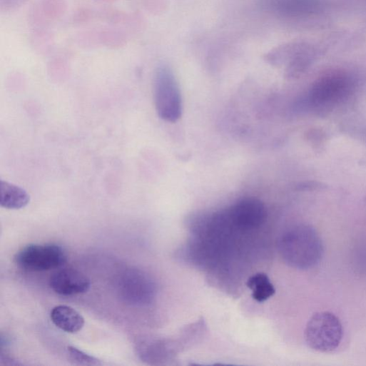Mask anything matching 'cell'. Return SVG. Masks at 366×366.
Returning <instances> with one entry per match:
<instances>
[{"instance_id":"6da1fadb","label":"cell","mask_w":366,"mask_h":366,"mask_svg":"<svg viewBox=\"0 0 366 366\" xmlns=\"http://www.w3.org/2000/svg\"><path fill=\"white\" fill-rule=\"evenodd\" d=\"M278 247L283 260L300 270L315 267L324 253L322 240L316 230L305 224L285 230L279 238Z\"/></svg>"},{"instance_id":"7a4b0ae2","label":"cell","mask_w":366,"mask_h":366,"mask_svg":"<svg viewBox=\"0 0 366 366\" xmlns=\"http://www.w3.org/2000/svg\"><path fill=\"white\" fill-rule=\"evenodd\" d=\"M154 99L158 116L168 123L178 122L183 113L181 93L170 68L159 66L154 78Z\"/></svg>"},{"instance_id":"3957f363","label":"cell","mask_w":366,"mask_h":366,"mask_svg":"<svg viewBox=\"0 0 366 366\" xmlns=\"http://www.w3.org/2000/svg\"><path fill=\"white\" fill-rule=\"evenodd\" d=\"M304 335L310 348L321 352H329L340 345L343 328L340 320L333 313L319 312L308 320Z\"/></svg>"},{"instance_id":"277c9868","label":"cell","mask_w":366,"mask_h":366,"mask_svg":"<svg viewBox=\"0 0 366 366\" xmlns=\"http://www.w3.org/2000/svg\"><path fill=\"white\" fill-rule=\"evenodd\" d=\"M67 260L65 249L54 243L30 244L20 250L15 256V262L19 267L33 272L60 268Z\"/></svg>"},{"instance_id":"5b68a950","label":"cell","mask_w":366,"mask_h":366,"mask_svg":"<svg viewBox=\"0 0 366 366\" xmlns=\"http://www.w3.org/2000/svg\"><path fill=\"white\" fill-rule=\"evenodd\" d=\"M226 211L233 228L240 231L260 228L267 216L265 205L255 198H243L227 208Z\"/></svg>"},{"instance_id":"8992f818","label":"cell","mask_w":366,"mask_h":366,"mask_svg":"<svg viewBox=\"0 0 366 366\" xmlns=\"http://www.w3.org/2000/svg\"><path fill=\"white\" fill-rule=\"evenodd\" d=\"M120 288L123 298L136 305L150 303L156 291L153 280L139 270L127 273L121 282Z\"/></svg>"},{"instance_id":"52a82bcc","label":"cell","mask_w":366,"mask_h":366,"mask_svg":"<svg viewBox=\"0 0 366 366\" xmlns=\"http://www.w3.org/2000/svg\"><path fill=\"white\" fill-rule=\"evenodd\" d=\"M91 283L82 272L66 268L55 273L50 279V286L57 294L70 296L87 293Z\"/></svg>"},{"instance_id":"ba28073f","label":"cell","mask_w":366,"mask_h":366,"mask_svg":"<svg viewBox=\"0 0 366 366\" xmlns=\"http://www.w3.org/2000/svg\"><path fill=\"white\" fill-rule=\"evenodd\" d=\"M178 347L176 342L171 340L149 338L141 341L136 350L143 361L158 365L172 359L176 355Z\"/></svg>"},{"instance_id":"9c48e42d","label":"cell","mask_w":366,"mask_h":366,"mask_svg":"<svg viewBox=\"0 0 366 366\" xmlns=\"http://www.w3.org/2000/svg\"><path fill=\"white\" fill-rule=\"evenodd\" d=\"M51 319L59 328L69 333L81 331L85 325V319L81 313L72 307L64 305L53 308Z\"/></svg>"},{"instance_id":"30bf717a","label":"cell","mask_w":366,"mask_h":366,"mask_svg":"<svg viewBox=\"0 0 366 366\" xmlns=\"http://www.w3.org/2000/svg\"><path fill=\"white\" fill-rule=\"evenodd\" d=\"M30 203V195L22 188L1 181L0 182V205L10 210H19Z\"/></svg>"},{"instance_id":"8fae6325","label":"cell","mask_w":366,"mask_h":366,"mask_svg":"<svg viewBox=\"0 0 366 366\" xmlns=\"http://www.w3.org/2000/svg\"><path fill=\"white\" fill-rule=\"evenodd\" d=\"M247 286L252 290L253 299L260 303L268 300L275 293L268 276L263 273L250 276L247 281Z\"/></svg>"},{"instance_id":"7c38bea8","label":"cell","mask_w":366,"mask_h":366,"mask_svg":"<svg viewBox=\"0 0 366 366\" xmlns=\"http://www.w3.org/2000/svg\"><path fill=\"white\" fill-rule=\"evenodd\" d=\"M31 48L41 55L51 54L56 46L54 34L49 28L34 29L30 36Z\"/></svg>"},{"instance_id":"4fadbf2b","label":"cell","mask_w":366,"mask_h":366,"mask_svg":"<svg viewBox=\"0 0 366 366\" xmlns=\"http://www.w3.org/2000/svg\"><path fill=\"white\" fill-rule=\"evenodd\" d=\"M100 37L102 47L116 50L127 45L129 35L124 29L111 26L100 30Z\"/></svg>"},{"instance_id":"5bb4252c","label":"cell","mask_w":366,"mask_h":366,"mask_svg":"<svg viewBox=\"0 0 366 366\" xmlns=\"http://www.w3.org/2000/svg\"><path fill=\"white\" fill-rule=\"evenodd\" d=\"M39 6L49 21L61 19L68 11L67 0H41Z\"/></svg>"},{"instance_id":"9a60e30c","label":"cell","mask_w":366,"mask_h":366,"mask_svg":"<svg viewBox=\"0 0 366 366\" xmlns=\"http://www.w3.org/2000/svg\"><path fill=\"white\" fill-rule=\"evenodd\" d=\"M67 356L68 361L75 365L97 366L103 365V362L98 358L90 355L73 346L68 347Z\"/></svg>"},{"instance_id":"2e32d148","label":"cell","mask_w":366,"mask_h":366,"mask_svg":"<svg viewBox=\"0 0 366 366\" xmlns=\"http://www.w3.org/2000/svg\"><path fill=\"white\" fill-rule=\"evenodd\" d=\"M127 17V14L113 8L102 9L97 14V19L113 27L124 26Z\"/></svg>"},{"instance_id":"e0dca14e","label":"cell","mask_w":366,"mask_h":366,"mask_svg":"<svg viewBox=\"0 0 366 366\" xmlns=\"http://www.w3.org/2000/svg\"><path fill=\"white\" fill-rule=\"evenodd\" d=\"M78 46L83 49H98L101 46L100 29H92L80 33L76 38Z\"/></svg>"},{"instance_id":"ac0fdd59","label":"cell","mask_w":366,"mask_h":366,"mask_svg":"<svg viewBox=\"0 0 366 366\" xmlns=\"http://www.w3.org/2000/svg\"><path fill=\"white\" fill-rule=\"evenodd\" d=\"M94 19H97V14L92 10L82 8L76 11L73 16V21L76 25H85Z\"/></svg>"},{"instance_id":"d6986e66","label":"cell","mask_w":366,"mask_h":366,"mask_svg":"<svg viewBox=\"0 0 366 366\" xmlns=\"http://www.w3.org/2000/svg\"><path fill=\"white\" fill-rule=\"evenodd\" d=\"M27 0H0V10L3 13H11L19 10Z\"/></svg>"},{"instance_id":"ffe728a7","label":"cell","mask_w":366,"mask_h":366,"mask_svg":"<svg viewBox=\"0 0 366 366\" xmlns=\"http://www.w3.org/2000/svg\"><path fill=\"white\" fill-rule=\"evenodd\" d=\"M116 1V0H95V2L100 4H104V5H109Z\"/></svg>"}]
</instances>
